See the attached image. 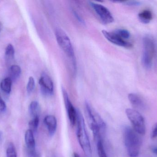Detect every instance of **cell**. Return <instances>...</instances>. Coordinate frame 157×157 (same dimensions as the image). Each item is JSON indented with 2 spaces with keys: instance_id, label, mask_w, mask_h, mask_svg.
I'll list each match as a JSON object with an SVG mask.
<instances>
[{
  "instance_id": "19",
  "label": "cell",
  "mask_w": 157,
  "mask_h": 157,
  "mask_svg": "<svg viewBox=\"0 0 157 157\" xmlns=\"http://www.w3.org/2000/svg\"><path fill=\"white\" fill-rule=\"evenodd\" d=\"M6 157H17L16 150L13 144L10 143L7 146L6 150Z\"/></svg>"
},
{
  "instance_id": "14",
  "label": "cell",
  "mask_w": 157,
  "mask_h": 157,
  "mask_svg": "<svg viewBox=\"0 0 157 157\" xmlns=\"http://www.w3.org/2000/svg\"><path fill=\"white\" fill-rule=\"evenodd\" d=\"M29 114L32 119L36 117H39L40 107L37 101H32L29 105Z\"/></svg>"
},
{
  "instance_id": "32",
  "label": "cell",
  "mask_w": 157,
  "mask_h": 157,
  "mask_svg": "<svg viewBox=\"0 0 157 157\" xmlns=\"http://www.w3.org/2000/svg\"><path fill=\"white\" fill-rule=\"evenodd\" d=\"M52 157H56V156H54V155H53V156H52Z\"/></svg>"
},
{
  "instance_id": "3",
  "label": "cell",
  "mask_w": 157,
  "mask_h": 157,
  "mask_svg": "<svg viewBox=\"0 0 157 157\" xmlns=\"http://www.w3.org/2000/svg\"><path fill=\"white\" fill-rule=\"evenodd\" d=\"M136 133L134 130L128 126L124 129V144L130 157H137L140 152L141 140Z\"/></svg>"
},
{
  "instance_id": "2",
  "label": "cell",
  "mask_w": 157,
  "mask_h": 157,
  "mask_svg": "<svg viewBox=\"0 0 157 157\" xmlns=\"http://www.w3.org/2000/svg\"><path fill=\"white\" fill-rule=\"evenodd\" d=\"M77 129H76V135L82 150L85 155L88 157H91V145L88 135L86 129L85 121L81 112L78 109L77 110Z\"/></svg>"
},
{
  "instance_id": "18",
  "label": "cell",
  "mask_w": 157,
  "mask_h": 157,
  "mask_svg": "<svg viewBox=\"0 0 157 157\" xmlns=\"http://www.w3.org/2000/svg\"><path fill=\"white\" fill-rule=\"evenodd\" d=\"M98 157H108L103 146V140L99 139L96 141Z\"/></svg>"
},
{
  "instance_id": "7",
  "label": "cell",
  "mask_w": 157,
  "mask_h": 157,
  "mask_svg": "<svg viewBox=\"0 0 157 157\" xmlns=\"http://www.w3.org/2000/svg\"><path fill=\"white\" fill-rule=\"evenodd\" d=\"M90 4L94 9L102 23L105 24H109L112 23L114 21V18L112 14L107 7L102 5L93 2H90Z\"/></svg>"
},
{
  "instance_id": "4",
  "label": "cell",
  "mask_w": 157,
  "mask_h": 157,
  "mask_svg": "<svg viewBox=\"0 0 157 157\" xmlns=\"http://www.w3.org/2000/svg\"><path fill=\"white\" fill-rule=\"evenodd\" d=\"M143 56L142 63L146 69L151 68L153 64V58L155 53V44L154 39L150 36L144 37L143 40Z\"/></svg>"
},
{
  "instance_id": "17",
  "label": "cell",
  "mask_w": 157,
  "mask_h": 157,
  "mask_svg": "<svg viewBox=\"0 0 157 157\" xmlns=\"http://www.w3.org/2000/svg\"><path fill=\"white\" fill-rule=\"evenodd\" d=\"M21 70L20 66L16 65H11L9 69V73L13 79H16L20 76Z\"/></svg>"
},
{
  "instance_id": "8",
  "label": "cell",
  "mask_w": 157,
  "mask_h": 157,
  "mask_svg": "<svg viewBox=\"0 0 157 157\" xmlns=\"http://www.w3.org/2000/svg\"><path fill=\"white\" fill-rule=\"evenodd\" d=\"M62 91L64 104H65L66 111H67L70 123L72 126H74L76 123V120H77V110L75 109V108L74 107L69 98L68 93L64 88L62 87Z\"/></svg>"
},
{
  "instance_id": "5",
  "label": "cell",
  "mask_w": 157,
  "mask_h": 157,
  "mask_svg": "<svg viewBox=\"0 0 157 157\" xmlns=\"http://www.w3.org/2000/svg\"><path fill=\"white\" fill-rule=\"evenodd\" d=\"M55 35L57 42L61 49L68 57L74 60L75 53L70 38L65 31L58 28L55 29Z\"/></svg>"
},
{
  "instance_id": "12",
  "label": "cell",
  "mask_w": 157,
  "mask_h": 157,
  "mask_svg": "<svg viewBox=\"0 0 157 157\" xmlns=\"http://www.w3.org/2000/svg\"><path fill=\"white\" fill-rule=\"evenodd\" d=\"M128 99L130 103L136 108L144 109L145 108V104L144 100L137 94L135 93L129 94Z\"/></svg>"
},
{
  "instance_id": "28",
  "label": "cell",
  "mask_w": 157,
  "mask_h": 157,
  "mask_svg": "<svg viewBox=\"0 0 157 157\" xmlns=\"http://www.w3.org/2000/svg\"><path fill=\"white\" fill-rule=\"evenodd\" d=\"M157 137V125L154 128L152 134V137L154 138Z\"/></svg>"
},
{
  "instance_id": "9",
  "label": "cell",
  "mask_w": 157,
  "mask_h": 157,
  "mask_svg": "<svg viewBox=\"0 0 157 157\" xmlns=\"http://www.w3.org/2000/svg\"><path fill=\"white\" fill-rule=\"evenodd\" d=\"M41 93L44 96H52L54 91L53 81L47 74L43 73L39 81Z\"/></svg>"
},
{
  "instance_id": "23",
  "label": "cell",
  "mask_w": 157,
  "mask_h": 157,
  "mask_svg": "<svg viewBox=\"0 0 157 157\" xmlns=\"http://www.w3.org/2000/svg\"><path fill=\"white\" fill-rule=\"evenodd\" d=\"M35 87V81L32 77H30L29 78L28 82L27 85V91L29 94L31 93Z\"/></svg>"
},
{
  "instance_id": "27",
  "label": "cell",
  "mask_w": 157,
  "mask_h": 157,
  "mask_svg": "<svg viewBox=\"0 0 157 157\" xmlns=\"http://www.w3.org/2000/svg\"><path fill=\"white\" fill-rule=\"evenodd\" d=\"M74 15L75 16V17L76 18L78 21H79L80 23H82V24H84L85 22H84V20H83L82 18H81V17L77 14L76 12H75V11L74 12Z\"/></svg>"
},
{
  "instance_id": "6",
  "label": "cell",
  "mask_w": 157,
  "mask_h": 157,
  "mask_svg": "<svg viewBox=\"0 0 157 157\" xmlns=\"http://www.w3.org/2000/svg\"><path fill=\"white\" fill-rule=\"evenodd\" d=\"M125 112L135 131L138 134L144 135L146 132L145 123L143 116L138 111L133 109H127Z\"/></svg>"
},
{
  "instance_id": "13",
  "label": "cell",
  "mask_w": 157,
  "mask_h": 157,
  "mask_svg": "<svg viewBox=\"0 0 157 157\" xmlns=\"http://www.w3.org/2000/svg\"><path fill=\"white\" fill-rule=\"evenodd\" d=\"M25 142L28 151L36 150V142L34 132L30 129L28 130L25 134Z\"/></svg>"
},
{
  "instance_id": "11",
  "label": "cell",
  "mask_w": 157,
  "mask_h": 157,
  "mask_svg": "<svg viewBox=\"0 0 157 157\" xmlns=\"http://www.w3.org/2000/svg\"><path fill=\"white\" fill-rule=\"evenodd\" d=\"M44 123L48 129L49 135L50 136H53L56 132L57 126V121L55 116H46L44 119Z\"/></svg>"
},
{
  "instance_id": "29",
  "label": "cell",
  "mask_w": 157,
  "mask_h": 157,
  "mask_svg": "<svg viewBox=\"0 0 157 157\" xmlns=\"http://www.w3.org/2000/svg\"><path fill=\"white\" fill-rule=\"evenodd\" d=\"M3 133L2 131H0V143H2V140Z\"/></svg>"
},
{
  "instance_id": "26",
  "label": "cell",
  "mask_w": 157,
  "mask_h": 157,
  "mask_svg": "<svg viewBox=\"0 0 157 157\" xmlns=\"http://www.w3.org/2000/svg\"><path fill=\"white\" fill-rule=\"evenodd\" d=\"M6 105L5 102L3 100L2 98L0 96V112H3L6 110Z\"/></svg>"
},
{
  "instance_id": "25",
  "label": "cell",
  "mask_w": 157,
  "mask_h": 157,
  "mask_svg": "<svg viewBox=\"0 0 157 157\" xmlns=\"http://www.w3.org/2000/svg\"><path fill=\"white\" fill-rule=\"evenodd\" d=\"M28 155L29 157H40L39 153L36 150L28 151Z\"/></svg>"
},
{
  "instance_id": "15",
  "label": "cell",
  "mask_w": 157,
  "mask_h": 157,
  "mask_svg": "<svg viewBox=\"0 0 157 157\" xmlns=\"http://www.w3.org/2000/svg\"><path fill=\"white\" fill-rule=\"evenodd\" d=\"M138 18L141 22L144 24H148L153 18L152 12L148 10H144L138 14Z\"/></svg>"
},
{
  "instance_id": "16",
  "label": "cell",
  "mask_w": 157,
  "mask_h": 157,
  "mask_svg": "<svg viewBox=\"0 0 157 157\" xmlns=\"http://www.w3.org/2000/svg\"><path fill=\"white\" fill-rule=\"evenodd\" d=\"M12 84V79L10 77H6L2 80L0 87L2 91L7 94H9L11 91Z\"/></svg>"
},
{
  "instance_id": "10",
  "label": "cell",
  "mask_w": 157,
  "mask_h": 157,
  "mask_svg": "<svg viewBox=\"0 0 157 157\" xmlns=\"http://www.w3.org/2000/svg\"><path fill=\"white\" fill-rule=\"evenodd\" d=\"M101 32L106 39L115 45L126 48L132 47V43L126 41L114 32H109L105 30H102Z\"/></svg>"
},
{
  "instance_id": "31",
  "label": "cell",
  "mask_w": 157,
  "mask_h": 157,
  "mask_svg": "<svg viewBox=\"0 0 157 157\" xmlns=\"http://www.w3.org/2000/svg\"><path fill=\"white\" fill-rule=\"evenodd\" d=\"M153 152H154L155 155H156L157 156V147L154 148V150H153Z\"/></svg>"
},
{
  "instance_id": "24",
  "label": "cell",
  "mask_w": 157,
  "mask_h": 157,
  "mask_svg": "<svg viewBox=\"0 0 157 157\" xmlns=\"http://www.w3.org/2000/svg\"><path fill=\"white\" fill-rule=\"evenodd\" d=\"M128 6H138L141 4V2L137 1H122V2Z\"/></svg>"
},
{
  "instance_id": "21",
  "label": "cell",
  "mask_w": 157,
  "mask_h": 157,
  "mask_svg": "<svg viewBox=\"0 0 157 157\" xmlns=\"http://www.w3.org/2000/svg\"><path fill=\"white\" fill-rule=\"evenodd\" d=\"M39 117H36V118L32 119V120L29 123V129L31 130L33 132L36 131L37 130L39 124Z\"/></svg>"
},
{
  "instance_id": "33",
  "label": "cell",
  "mask_w": 157,
  "mask_h": 157,
  "mask_svg": "<svg viewBox=\"0 0 157 157\" xmlns=\"http://www.w3.org/2000/svg\"><path fill=\"white\" fill-rule=\"evenodd\" d=\"M0 31H1V25H0Z\"/></svg>"
},
{
  "instance_id": "20",
  "label": "cell",
  "mask_w": 157,
  "mask_h": 157,
  "mask_svg": "<svg viewBox=\"0 0 157 157\" xmlns=\"http://www.w3.org/2000/svg\"><path fill=\"white\" fill-rule=\"evenodd\" d=\"M113 32L124 40L129 39L131 37L130 32L126 29H116L113 31Z\"/></svg>"
},
{
  "instance_id": "1",
  "label": "cell",
  "mask_w": 157,
  "mask_h": 157,
  "mask_svg": "<svg viewBox=\"0 0 157 157\" xmlns=\"http://www.w3.org/2000/svg\"><path fill=\"white\" fill-rule=\"evenodd\" d=\"M85 108L87 121L95 141L102 139V135L106 130V124L88 102H85Z\"/></svg>"
},
{
  "instance_id": "30",
  "label": "cell",
  "mask_w": 157,
  "mask_h": 157,
  "mask_svg": "<svg viewBox=\"0 0 157 157\" xmlns=\"http://www.w3.org/2000/svg\"><path fill=\"white\" fill-rule=\"evenodd\" d=\"M73 157H79V155L76 153H74L73 155Z\"/></svg>"
},
{
  "instance_id": "22",
  "label": "cell",
  "mask_w": 157,
  "mask_h": 157,
  "mask_svg": "<svg viewBox=\"0 0 157 157\" xmlns=\"http://www.w3.org/2000/svg\"><path fill=\"white\" fill-rule=\"evenodd\" d=\"M15 50L13 46L11 44H9L5 49V55L7 59L13 58L14 55Z\"/></svg>"
}]
</instances>
